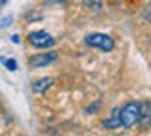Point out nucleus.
Listing matches in <instances>:
<instances>
[{"mask_svg":"<svg viewBox=\"0 0 151 136\" xmlns=\"http://www.w3.org/2000/svg\"><path fill=\"white\" fill-rule=\"evenodd\" d=\"M119 123L121 129H134L136 125L140 123V102H127L123 108H119Z\"/></svg>","mask_w":151,"mask_h":136,"instance_id":"1","label":"nucleus"},{"mask_svg":"<svg viewBox=\"0 0 151 136\" xmlns=\"http://www.w3.org/2000/svg\"><path fill=\"white\" fill-rule=\"evenodd\" d=\"M85 44H87L89 47L106 51V53H110V51L115 49V42H113V38H111V36H108V34H102V32L89 34L87 38H85Z\"/></svg>","mask_w":151,"mask_h":136,"instance_id":"2","label":"nucleus"},{"mask_svg":"<svg viewBox=\"0 0 151 136\" xmlns=\"http://www.w3.org/2000/svg\"><path fill=\"white\" fill-rule=\"evenodd\" d=\"M27 38H28V44L36 49H49V47L55 45V38L45 30H34V32H30Z\"/></svg>","mask_w":151,"mask_h":136,"instance_id":"3","label":"nucleus"},{"mask_svg":"<svg viewBox=\"0 0 151 136\" xmlns=\"http://www.w3.org/2000/svg\"><path fill=\"white\" fill-rule=\"evenodd\" d=\"M57 51H45V53H36L32 55L30 59H28V64H30L32 68H44V66H49L51 63H55L57 60Z\"/></svg>","mask_w":151,"mask_h":136,"instance_id":"4","label":"nucleus"},{"mask_svg":"<svg viewBox=\"0 0 151 136\" xmlns=\"http://www.w3.org/2000/svg\"><path fill=\"white\" fill-rule=\"evenodd\" d=\"M144 129H149L151 127V102L149 100H144L140 102V123Z\"/></svg>","mask_w":151,"mask_h":136,"instance_id":"5","label":"nucleus"},{"mask_svg":"<svg viewBox=\"0 0 151 136\" xmlns=\"http://www.w3.org/2000/svg\"><path fill=\"white\" fill-rule=\"evenodd\" d=\"M102 125H104V129H108V130L121 129V123H119V108H117V110H113L111 114H110V117L102 121Z\"/></svg>","mask_w":151,"mask_h":136,"instance_id":"6","label":"nucleus"},{"mask_svg":"<svg viewBox=\"0 0 151 136\" xmlns=\"http://www.w3.org/2000/svg\"><path fill=\"white\" fill-rule=\"evenodd\" d=\"M51 85H53V78H42V79H38V81L32 83V91L34 93H44L45 89H49Z\"/></svg>","mask_w":151,"mask_h":136,"instance_id":"7","label":"nucleus"},{"mask_svg":"<svg viewBox=\"0 0 151 136\" xmlns=\"http://www.w3.org/2000/svg\"><path fill=\"white\" fill-rule=\"evenodd\" d=\"M83 6H85V10L98 13L104 8V0H83Z\"/></svg>","mask_w":151,"mask_h":136,"instance_id":"8","label":"nucleus"},{"mask_svg":"<svg viewBox=\"0 0 151 136\" xmlns=\"http://www.w3.org/2000/svg\"><path fill=\"white\" fill-rule=\"evenodd\" d=\"M4 64H6V68L9 70V72H15L17 70V63L13 59H4Z\"/></svg>","mask_w":151,"mask_h":136,"instance_id":"9","label":"nucleus"},{"mask_svg":"<svg viewBox=\"0 0 151 136\" xmlns=\"http://www.w3.org/2000/svg\"><path fill=\"white\" fill-rule=\"evenodd\" d=\"M9 25H12V15H6L0 19V29H8Z\"/></svg>","mask_w":151,"mask_h":136,"instance_id":"10","label":"nucleus"},{"mask_svg":"<svg viewBox=\"0 0 151 136\" xmlns=\"http://www.w3.org/2000/svg\"><path fill=\"white\" fill-rule=\"evenodd\" d=\"M144 13H145V19H147V21H151V0L147 2V6H145Z\"/></svg>","mask_w":151,"mask_h":136,"instance_id":"11","label":"nucleus"},{"mask_svg":"<svg viewBox=\"0 0 151 136\" xmlns=\"http://www.w3.org/2000/svg\"><path fill=\"white\" fill-rule=\"evenodd\" d=\"M44 2L49 4V6H51V4H63V6H64V4H68V0H44Z\"/></svg>","mask_w":151,"mask_h":136,"instance_id":"12","label":"nucleus"},{"mask_svg":"<svg viewBox=\"0 0 151 136\" xmlns=\"http://www.w3.org/2000/svg\"><path fill=\"white\" fill-rule=\"evenodd\" d=\"M12 42H13V44H19L21 40H19V36H17V34H13V36H12Z\"/></svg>","mask_w":151,"mask_h":136,"instance_id":"13","label":"nucleus"},{"mask_svg":"<svg viewBox=\"0 0 151 136\" xmlns=\"http://www.w3.org/2000/svg\"><path fill=\"white\" fill-rule=\"evenodd\" d=\"M6 4H8V0H0V8H2V6H6Z\"/></svg>","mask_w":151,"mask_h":136,"instance_id":"14","label":"nucleus"}]
</instances>
